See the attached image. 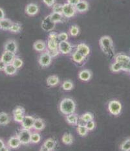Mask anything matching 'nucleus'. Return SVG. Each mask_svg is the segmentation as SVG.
<instances>
[{
  "mask_svg": "<svg viewBox=\"0 0 130 151\" xmlns=\"http://www.w3.org/2000/svg\"><path fill=\"white\" fill-rule=\"evenodd\" d=\"M0 24H1V20H0Z\"/></svg>",
  "mask_w": 130,
  "mask_h": 151,
  "instance_id": "obj_53",
  "label": "nucleus"
},
{
  "mask_svg": "<svg viewBox=\"0 0 130 151\" xmlns=\"http://www.w3.org/2000/svg\"><path fill=\"white\" fill-rule=\"evenodd\" d=\"M45 128V123L44 121L40 118H36L35 119L33 125V129L36 130L41 131Z\"/></svg>",
  "mask_w": 130,
  "mask_h": 151,
  "instance_id": "obj_23",
  "label": "nucleus"
},
{
  "mask_svg": "<svg viewBox=\"0 0 130 151\" xmlns=\"http://www.w3.org/2000/svg\"><path fill=\"white\" fill-rule=\"evenodd\" d=\"M68 38H69V35L66 32H61L58 35V40L59 42L67 41Z\"/></svg>",
  "mask_w": 130,
  "mask_h": 151,
  "instance_id": "obj_40",
  "label": "nucleus"
},
{
  "mask_svg": "<svg viewBox=\"0 0 130 151\" xmlns=\"http://www.w3.org/2000/svg\"><path fill=\"white\" fill-rule=\"evenodd\" d=\"M111 70L113 72H119L121 70H122V65L119 63L118 62H113L112 65H111Z\"/></svg>",
  "mask_w": 130,
  "mask_h": 151,
  "instance_id": "obj_36",
  "label": "nucleus"
},
{
  "mask_svg": "<svg viewBox=\"0 0 130 151\" xmlns=\"http://www.w3.org/2000/svg\"><path fill=\"white\" fill-rule=\"evenodd\" d=\"M25 116L24 114H14V119L16 122L21 123L23 120H24Z\"/></svg>",
  "mask_w": 130,
  "mask_h": 151,
  "instance_id": "obj_42",
  "label": "nucleus"
},
{
  "mask_svg": "<svg viewBox=\"0 0 130 151\" xmlns=\"http://www.w3.org/2000/svg\"><path fill=\"white\" fill-rule=\"evenodd\" d=\"M5 18V12L3 11V10L0 8V20Z\"/></svg>",
  "mask_w": 130,
  "mask_h": 151,
  "instance_id": "obj_49",
  "label": "nucleus"
},
{
  "mask_svg": "<svg viewBox=\"0 0 130 151\" xmlns=\"http://www.w3.org/2000/svg\"><path fill=\"white\" fill-rule=\"evenodd\" d=\"M62 10H63V5L59 4V3H55L53 6V11L54 12L57 13H61L62 14Z\"/></svg>",
  "mask_w": 130,
  "mask_h": 151,
  "instance_id": "obj_39",
  "label": "nucleus"
},
{
  "mask_svg": "<svg viewBox=\"0 0 130 151\" xmlns=\"http://www.w3.org/2000/svg\"><path fill=\"white\" fill-rule=\"evenodd\" d=\"M86 127L87 129V130H88L89 131H91V130H93L94 129H95V121H94L93 120L92 121H88V122L86 123Z\"/></svg>",
  "mask_w": 130,
  "mask_h": 151,
  "instance_id": "obj_41",
  "label": "nucleus"
},
{
  "mask_svg": "<svg viewBox=\"0 0 130 151\" xmlns=\"http://www.w3.org/2000/svg\"><path fill=\"white\" fill-rule=\"evenodd\" d=\"M92 74L89 70H83L79 74V77L81 81L84 82L89 81L91 78Z\"/></svg>",
  "mask_w": 130,
  "mask_h": 151,
  "instance_id": "obj_15",
  "label": "nucleus"
},
{
  "mask_svg": "<svg viewBox=\"0 0 130 151\" xmlns=\"http://www.w3.org/2000/svg\"><path fill=\"white\" fill-rule=\"evenodd\" d=\"M81 0H67V3L70 5H72L73 6H75L76 4H78Z\"/></svg>",
  "mask_w": 130,
  "mask_h": 151,
  "instance_id": "obj_47",
  "label": "nucleus"
},
{
  "mask_svg": "<svg viewBox=\"0 0 130 151\" xmlns=\"http://www.w3.org/2000/svg\"><path fill=\"white\" fill-rule=\"evenodd\" d=\"M18 137L19 139L20 140V142L21 144L27 145V144L31 143V132L30 130L23 129L22 130H21L20 132H19Z\"/></svg>",
  "mask_w": 130,
  "mask_h": 151,
  "instance_id": "obj_4",
  "label": "nucleus"
},
{
  "mask_svg": "<svg viewBox=\"0 0 130 151\" xmlns=\"http://www.w3.org/2000/svg\"><path fill=\"white\" fill-rule=\"evenodd\" d=\"M115 61L118 62L119 63L122 65L123 70V68L130 62V57L124 54H118L115 57Z\"/></svg>",
  "mask_w": 130,
  "mask_h": 151,
  "instance_id": "obj_12",
  "label": "nucleus"
},
{
  "mask_svg": "<svg viewBox=\"0 0 130 151\" xmlns=\"http://www.w3.org/2000/svg\"><path fill=\"white\" fill-rule=\"evenodd\" d=\"M108 110L113 116H118L122 111V104L119 101L112 100L108 104Z\"/></svg>",
  "mask_w": 130,
  "mask_h": 151,
  "instance_id": "obj_3",
  "label": "nucleus"
},
{
  "mask_svg": "<svg viewBox=\"0 0 130 151\" xmlns=\"http://www.w3.org/2000/svg\"><path fill=\"white\" fill-rule=\"evenodd\" d=\"M60 110L64 115L74 113L76 110V104L71 98H65L60 102Z\"/></svg>",
  "mask_w": 130,
  "mask_h": 151,
  "instance_id": "obj_1",
  "label": "nucleus"
},
{
  "mask_svg": "<svg viewBox=\"0 0 130 151\" xmlns=\"http://www.w3.org/2000/svg\"><path fill=\"white\" fill-rule=\"evenodd\" d=\"M100 45L101 47L102 50L109 54L113 51V45L112 39L108 36H104L100 39Z\"/></svg>",
  "mask_w": 130,
  "mask_h": 151,
  "instance_id": "obj_2",
  "label": "nucleus"
},
{
  "mask_svg": "<svg viewBox=\"0 0 130 151\" xmlns=\"http://www.w3.org/2000/svg\"><path fill=\"white\" fill-rule=\"evenodd\" d=\"M18 69H16L14 65H12V64H6L5 68L4 70V72L5 74L7 75H14L17 72Z\"/></svg>",
  "mask_w": 130,
  "mask_h": 151,
  "instance_id": "obj_26",
  "label": "nucleus"
},
{
  "mask_svg": "<svg viewBox=\"0 0 130 151\" xmlns=\"http://www.w3.org/2000/svg\"><path fill=\"white\" fill-rule=\"evenodd\" d=\"M76 51L79 52L80 54H82L84 57H87L90 53V48L86 44H80L77 45Z\"/></svg>",
  "mask_w": 130,
  "mask_h": 151,
  "instance_id": "obj_14",
  "label": "nucleus"
},
{
  "mask_svg": "<svg viewBox=\"0 0 130 151\" xmlns=\"http://www.w3.org/2000/svg\"><path fill=\"white\" fill-rule=\"evenodd\" d=\"M78 121H79V117L74 113L66 115V121L71 125H76Z\"/></svg>",
  "mask_w": 130,
  "mask_h": 151,
  "instance_id": "obj_18",
  "label": "nucleus"
},
{
  "mask_svg": "<svg viewBox=\"0 0 130 151\" xmlns=\"http://www.w3.org/2000/svg\"><path fill=\"white\" fill-rule=\"evenodd\" d=\"M11 20L7 19L4 18L1 20V24H0V29H3L5 31H9L10 28L11 27V25L12 24Z\"/></svg>",
  "mask_w": 130,
  "mask_h": 151,
  "instance_id": "obj_22",
  "label": "nucleus"
},
{
  "mask_svg": "<svg viewBox=\"0 0 130 151\" xmlns=\"http://www.w3.org/2000/svg\"><path fill=\"white\" fill-rule=\"evenodd\" d=\"M85 58L86 57H84V56H83L82 54H80V52H78L77 51L74 52L72 55L73 60L78 64L82 63V62L85 60Z\"/></svg>",
  "mask_w": 130,
  "mask_h": 151,
  "instance_id": "obj_24",
  "label": "nucleus"
},
{
  "mask_svg": "<svg viewBox=\"0 0 130 151\" xmlns=\"http://www.w3.org/2000/svg\"><path fill=\"white\" fill-rule=\"evenodd\" d=\"M80 29L77 25H72L69 29V33L72 37H76L79 34Z\"/></svg>",
  "mask_w": 130,
  "mask_h": 151,
  "instance_id": "obj_37",
  "label": "nucleus"
},
{
  "mask_svg": "<svg viewBox=\"0 0 130 151\" xmlns=\"http://www.w3.org/2000/svg\"><path fill=\"white\" fill-rule=\"evenodd\" d=\"M76 11L79 12H86L89 9V4L86 1L84 0H81V1L76 4L75 6Z\"/></svg>",
  "mask_w": 130,
  "mask_h": 151,
  "instance_id": "obj_16",
  "label": "nucleus"
},
{
  "mask_svg": "<svg viewBox=\"0 0 130 151\" xmlns=\"http://www.w3.org/2000/svg\"><path fill=\"white\" fill-rule=\"evenodd\" d=\"M56 0H43L44 3L48 6H53L55 4Z\"/></svg>",
  "mask_w": 130,
  "mask_h": 151,
  "instance_id": "obj_45",
  "label": "nucleus"
},
{
  "mask_svg": "<svg viewBox=\"0 0 130 151\" xmlns=\"http://www.w3.org/2000/svg\"><path fill=\"white\" fill-rule=\"evenodd\" d=\"M88 130L86 128V125L83 124H78L77 127V132L81 136H86L88 133Z\"/></svg>",
  "mask_w": 130,
  "mask_h": 151,
  "instance_id": "obj_30",
  "label": "nucleus"
},
{
  "mask_svg": "<svg viewBox=\"0 0 130 151\" xmlns=\"http://www.w3.org/2000/svg\"><path fill=\"white\" fill-rule=\"evenodd\" d=\"M34 50L38 52H43L46 50V44L44 42L41 40H38L33 45Z\"/></svg>",
  "mask_w": 130,
  "mask_h": 151,
  "instance_id": "obj_21",
  "label": "nucleus"
},
{
  "mask_svg": "<svg viewBox=\"0 0 130 151\" xmlns=\"http://www.w3.org/2000/svg\"><path fill=\"white\" fill-rule=\"evenodd\" d=\"M44 145L47 147L48 150H53L56 147V143L53 139L49 138L44 142Z\"/></svg>",
  "mask_w": 130,
  "mask_h": 151,
  "instance_id": "obj_28",
  "label": "nucleus"
},
{
  "mask_svg": "<svg viewBox=\"0 0 130 151\" xmlns=\"http://www.w3.org/2000/svg\"><path fill=\"white\" fill-rule=\"evenodd\" d=\"M39 12V7L36 4L30 3L25 7V12L29 16H34L37 14Z\"/></svg>",
  "mask_w": 130,
  "mask_h": 151,
  "instance_id": "obj_13",
  "label": "nucleus"
},
{
  "mask_svg": "<svg viewBox=\"0 0 130 151\" xmlns=\"http://www.w3.org/2000/svg\"><path fill=\"white\" fill-rule=\"evenodd\" d=\"M80 119L82 120L83 122L86 123L89 121L93 120V116L92 115V114H91L89 112H87V113L84 114L82 116L80 117Z\"/></svg>",
  "mask_w": 130,
  "mask_h": 151,
  "instance_id": "obj_34",
  "label": "nucleus"
},
{
  "mask_svg": "<svg viewBox=\"0 0 130 151\" xmlns=\"http://www.w3.org/2000/svg\"><path fill=\"white\" fill-rule=\"evenodd\" d=\"M51 61H52V57L49 55V53L47 51L41 54L38 60L39 64H40V65L41 67H44V68L48 67L49 65L51 64Z\"/></svg>",
  "mask_w": 130,
  "mask_h": 151,
  "instance_id": "obj_6",
  "label": "nucleus"
},
{
  "mask_svg": "<svg viewBox=\"0 0 130 151\" xmlns=\"http://www.w3.org/2000/svg\"><path fill=\"white\" fill-rule=\"evenodd\" d=\"M76 12V10L75 6L70 5L69 3H65L63 5V10H62V14L64 17L69 18L75 15Z\"/></svg>",
  "mask_w": 130,
  "mask_h": 151,
  "instance_id": "obj_5",
  "label": "nucleus"
},
{
  "mask_svg": "<svg viewBox=\"0 0 130 151\" xmlns=\"http://www.w3.org/2000/svg\"><path fill=\"white\" fill-rule=\"evenodd\" d=\"M55 25H56V24L51 20L49 16H47V17L45 18L41 23V28L45 31H51L54 29Z\"/></svg>",
  "mask_w": 130,
  "mask_h": 151,
  "instance_id": "obj_8",
  "label": "nucleus"
},
{
  "mask_svg": "<svg viewBox=\"0 0 130 151\" xmlns=\"http://www.w3.org/2000/svg\"><path fill=\"white\" fill-rule=\"evenodd\" d=\"M49 38H51V39H55V40H58V34H56V32H52L50 33L49 36ZM59 42V41H58Z\"/></svg>",
  "mask_w": 130,
  "mask_h": 151,
  "instance_id": "obj_46",
  "label": "nucleus"
},
{
  "mask_svg": "<svg viewBox=\"0 0 130 151\" xmlns=\"http://www.w3.org/2000/svg\"><path fill=\"white\" fill-rule=\"evenodd\" d=\"M49 17L52 21H53L54 23H55V24H56V23H59L64 21V16L62 14H61V13L53 12L49 15Z\"/></svg>",
  "mask_w": 130,
  "mask_h": 151,
  "instance_id": "obj_19",
  "label": "nucleus"
},
{
  "mask_svg": "<svg viewBox=\"0 0 130 151\" xmlns=\"http://www.w3.org/2000/svg\"><path fill=\"white\" fill-rule=\"evenodd\" d=\"M34 120L35 119L32 116H25L24 118V120H23V121L21 123L22 127L24 128V129L27 130H31L32 129H33Z\"/></svg>",
  "mask_w": 130,
  "mask_h": 151,
  "instance_id": "obj_9",
  "label": "nucleus"
},
{
  "mask_svg": "<svg viewBox=\"0 0 130 151\" xmlns=\"http://www.w3.org/2000/svg\"><path fill=\"white\" fill-rule=\"evenodd\" d=\"M13 114H25V109L21 106H18L13 111Z\"/></svg>",
  "mask_w": 130,
  "mask_h": 151,
  "instance_id": "obj_44",
  "label": "nucleus"
},
{
  "mask_svg": "<svg viewBox=\"0 0 130 151\" xmlns=\"http://www.w3.org/2000/svg\"><path fill=\"white\" fill-rule=\"evenodd\" d=\"M47 52H48L49 55L52 58L56 57V56H58L60 53V51L58 50H49L48 49V50H47Z\"/></svg>",
  "mask_w": 130,
  "mask_h": 151,
  "instance_id": "obj_43",
  "label": "nucleus"
},
{
  "mask_svg": "<svg viewBox=\"0 0 130 151\" xmlns=\"http://www.w3.org/2000/svg\"><path fill=\"white\" fill-rule=\"evenodd\" d=\"M16 53L12 52H9L7 51H5L3 52L1 57V60L5 62L6 64H12L13 60L16 58Z\"/></svg>",
  "mask_w": 130,
  "mask_h": 151,
  "instance_id": "obj_10",
  "label": "nucleus"
},
{
  "mask_svg": "<svg viewBox=\"0 0 130 151\" xmlns=\"http://www.w3.org/2000/svg\"><path fill=\"white\" fill-rule=\"evenodd\" d=\"M4 50L16 53L18 51V45L14 40H9L4 45Z\"/></svg>",
  "mask_w": 130,
  "mask_h": 151,
  "instance_id": "obj_11",
  "label": "nucleus"
},
{
  "mask_svg": "<svg viewBox=\"0 0 130 151\" xmlns=\"http://www.w3.org/2000/svg\"><path fill=\"white\" fill-rule=\"evenodd\" d=\"M58 50L61 54L67 55L72 51V45L67 41L60 42L58 44Z\"/></svg>",
  "mask_w": 130,
  "mask_h": 151,
  "instance_id": "obj_7",
  "label": "nucleus"
},
{
  "mask_svg": "<svg viewBox=\"0 0 130 151\" xmlns=\"http://www.w3.org/2000/svg\"><path fill=\"white\" fill-rule=\"evenodd\" d=\"M1 150H9V147H6V146H5Z\"/></svg>",
  "mask_w": 130,
  "mask_h": 151,
  "instance_id": "obj_52",
  "label": "nucleus"
},
{
  "mask_svg": "<svg viewBox=\"0 0 130 151\" xmlns=\"http://www.w3.org/2000/svg\"><path fill=\"white\" fill-rule=\"evenodd\" d=\"M61 140H62V142L64 144L69 145H71L73 142V137L71 134L66 133L64 134L62 137H61Z\"/></svg>",
  "mask_w": 130,
  "mask_h": 151,
  "instance_id": "obj_27",
  "label": "nucleus"
},
{
  "mask_svg": "<svg viewBox=\"0 0 130 151\" xmlns=\"http://www.w3.org/2000/svg\"><path fill=\"white\" fill-rule=\"evenodd\" d=\"M120 149L124 151H130V137L126 139L121 144V147H120Z\"/></svg>",
  "mask_w": 130,
  "mask_h": 151,
  "instance_id": "obj_33",
  "label": "nucleus"
},
{
  "mask_svg": "<svg viewBox=\"0 0 130 151\" xmlns=\"http://www.w3.org/2000/svg\"><path fill=\"white\" fill-rule=\"evenodd\" d=\"M40 140H41V136L40 135V134H38L37 132L31 133V143H38L40 142Z\"/></svg>",
  "mask_w": 130,
  "mask_h": 151,
  "instance_id": "obj_35",
  "label": "nucleus"
},
{
  "mask_svg": "<svg viewBox=\"0 0 130 151\" xmlns=\"http://www.w3.org/2000/svg\"><path fill=\"white\" fill-rule=\"evenodd\" d=\"M60 83L59 77L56 75H51V76L49 77L47 79V84L48 86L53 87L56 86Z\"/></svg>",
  "mask_w": 130,
  "mask_h": 151,
  "instance_id": "obj_20",
  "label": "nucleus"
},
{
  "mask_svg": "<svg viewBox=\"0 0 130 151\" xmlns=\"http://www.w3.org/2000/svg\"><path fill=\"white\" fill-rule=\"evenodd\" d=\"M10 122V117L5 112L0 113V125H6Z\"/></svg>",
  "mask_w": 130,
  "mask_h": 151,
  "instance_id": "obj_29",
  "label": "nucleus"
},
{
  "mask_svg": "<svg viewBox=\"0 0 130 151\" xmlns=\"http://www.w3.org/2000/svg\"><path fill=\"white\" fill-rule=\"evenodd\" d=\"M5 146V143L3 142V141L1 139H0V150H1Z\"/></svg>",
  "mask_w": 130,
  "mask_h": 151,
  "instance_id": "obj_50",
  "label": "nucleus"
},
{
  "mask_svg": "<svg viewBox=\"0 0 130 151\" xmlns=\"http://www.w3.org/2000/svg\"><path fill=\"white\" fill-rule=\"evenodd\" d=\"M6 65V64L5 63V62L0 59V71H4Z\"/></svg>",
  "mask_w": 130,
  "mask_h": 151,
  "instance_id": "obj_48",
  "label": "nucleus"
},
{
  "mask_svg": "<svg viewBox=\"0 0 130 151\" xmlns=\"http://www.w3.org/2000/svg\"><path fill=\"white\" fill-rule=\"evenodd\" d=\"M21 144L20 140L19 139L18 136L11 137L8 142V145L11 149H17L20 146Z\"/></svg>",
  "mask_w": 130,
  "mask_h": 151,
  "instance_id": "obj_17",
  "label": "nucleus"
},
{
  "mask_svg": "<svg viewBox=\"0 0 130 151\" xmlns=\"http://www.w3.org/2000/svg\"><path fill=\"white\" fill-rule=\"evenodd\" d=\"M73 83L72 81H64L61 85V87H62L63 90L66 91H70L73 88Z\"/></svg>",
  "mask_w": 130,
  "mask_h": 151,
  "instance_id": "obj_32",
  "label": "nucleus"
},
{
  "mask_svg": "<svg viewBox=\"0 0 130 151\" xmlns=\"http://www.w3.org/2000/svg\"><path fill=\"white\" fill-rule=\"evenodd\" d=\"M58 44H59V42H58V40L51 38L48 39L47 47L49 50H58Z\"/></svg>",
  "mask_w": 130,
  "mask_h": 151,
  "instance_id": "obj_25",
  "label": "nucleus"
},
{
  "mask_svg": "<svg viewBox=\"0 0 130 151\" xmlns=\"http://www.w3.org/2000/svg\"><path fill=\"white\" fill-rule=\"evenodd\" d=\"M12 64L16 69H19L22 67L23 64H24V62H23V60L20 58L16 57Z\"/></svg>",
  "mask_w": 130,
  "mask_h": 151,
  "instance_id": "obj_38",
  "label": "nucleus"
},
{
  "mask_svg": "<svg viewBox=\"0 0 130 151\" xmlns=\"http://www.w3.org/2000/svg\"><path fill=\"white\" fill-rule=\"evenodd\" d=\"M21 29V25L19 23H12L11 25V27L10 28L9 31L11 32H14V33H18L19 32Z\"/></svg>",
  "mask_w": 130,
  "mask_h": 151,
  "instance_id": "obj_31",
  "label": "nucleus"
},
{
  "mask_svg": "<svg viewBox=\"0 0 130 151\" xmlns=\"http://www.w3.org/2000/svg\"><path fill=\"white\" fill-rule=\"evenodd\" d=\"M40 150H41V151H44V150L49 151V150H48V149H47V147H45L44 145H42V146L41 147V148H40Z\"/></svg>",
  "mask_w": 130,
  "mask_h": 151,
  "instance_id": "obj_51",
  "label": "nucleus"
}]
</instances>
